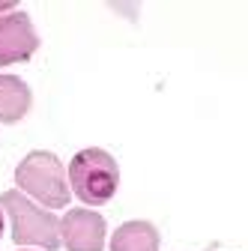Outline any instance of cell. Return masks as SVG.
<instances>
[{
	"label": "cell",
	"mask_w": 248,
	"mask_h": 251,
	"mask_svg": "<svg viewBox=\"0 0 248 251\" xmlns=\"http://www.w3.org/2000/svg\"><path fill=\"white\" fill-rule=\"evenodd\" d=\"M69 185L81 203L105 206L117 195V185H120L117 159L99 147L75 152V159L69 162Z\"/></svg>",
	"instance_id": "obj_1"
},
{
	"label": "cell",
	"mask_w": 248,
	"mask_h": 251,
	"mask_svg": "<svg viewBox=\"0 0 248 251\" xmlns=\"http://www.w3.org/2000/svg\"><path fill=\"white\" fill-rule=\"evenodd\" d=\"M105 218L93 209H69L60 218V242L66 251H105Z\"/></svg>",
	"instance_id": "obj_4"
},
{
	"label": "cell",
	"mask_w": 248,
	"mask_h": 251,
	"mask_svg": "<svg viewBox=\"0 0 248 251\" xmlns=\"http://www.w3.org/2000/svg\"><path fill=\"white\" fill-rule=\"evenodd\" d=\"M12 6H15V3H0V12H9Z\"/></svg>",
	"instance_id": "obj_8"
},
{
	"label": "cell",
	"mask_w": 248,
	"mask_h": 251,
	"mask_svg": "<svg viewBox=\"0 0 248 251\" xmlns=\"http://www.w3.org/2000/svg\"><path fill=\"white\" fill-rule=\"evenodd\" d=\"M159 230L149 222H126L111 236V251H159Z\"/></svg>",
	"instance_id": "obj_7"
},
{
	"label": "cell",
	"mask_w": 248,
	"mask_h": 251,
	"mask_svg": "<svg viewBox=\"0 0 248 251\" xmlns=\"http://www.w3.org/2000/svg\"><path fill=\"white\" fill-rule=\"evenodd\" d=\"M39 48V36L27 12L0 15V66L27 63Z\"/></svg>",
	"instance_id": "obj_5"
},
{
	"label": "cell",
	"mask_w": 248,
	"mask_h": 251,
	"mask_svg": "<svg viewBox=\"0 0 248 251\" xmlns=\"http://www.w3.org/2000/svg\"><path fill=\"white\" fill-rule=\"evenodd\" d=\"M0 236H3V206H0Z\"/></svg>",
	"instance_id": "obj_9"
},
{
	"label": "cell",
	"mask_w": 248,
	"mask_h": 251,
	"mask_svg": "<svg viewBox=\"0 0 248 251\" xmlns=\"http://www.w3.org/2000/svg\"><path fill=\"white\" fill-rule=\"evenodd\" d=\"M0 206L9 215L15 245H39L45 251L60 248V222L51 209L36 206L27 195H21L18 188H6V192L0 195Z\"/></svg>",
	"instance_id": "obj_2"
},
{
	"label": "cell",
	"mask_w": 248,
	"mask_h": 251,
	"mask_svg": "<svg viewBox=\"0 0 248 251\" xmlns=\"http://www.w3.org/2000/svg\"><path fill=\"white\" fill-rule=\"evenodd\" d=\"M15 182L18 192L30 195L33 201H39L42 206H69V182H66V171L63 162L48 150H33L27 152L15 168Z\"/></svg>",
	"instance_id": "obj_3"
},
{
	"label": "cell",
	"mask_w": 248,
	"mask_h": 251,
	"mask_svg": "<svg viewBox=\"0 0 248 251\" xmlns=\"http://www.w3.org/2000/svg\"><path fill=\"white\" fill-rule=\"evenodd\" d=\"M30 105H33V93H30V87L15 78V75H3L0 72V123H18L27 117Z\"/></svg>",
	"instance_id": "obj_6"
}]
</instances>
